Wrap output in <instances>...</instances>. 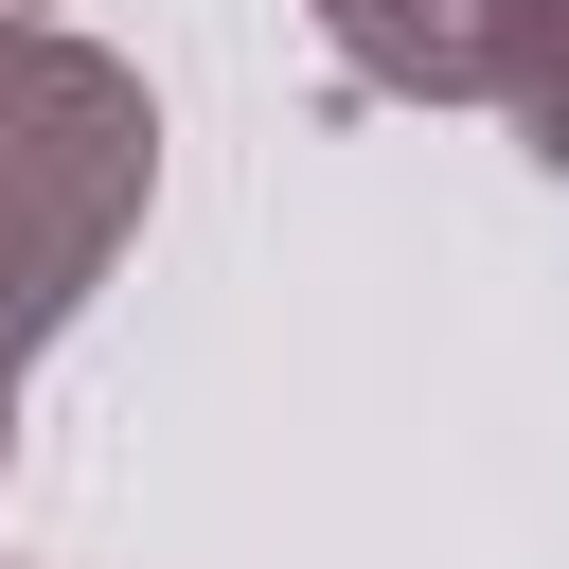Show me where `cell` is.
<instances>
[{"label":"cell","mask_w":569,"mask_h":569,"mask_svg":"<svg viewBox=\"0 0 569 569\" xmlns=\"http://www.w3.org/2000/svg\"><path fill=\"white\" fill-rule=\"evenodd\" d=\"M142 196H160L142 71L53 36V18H0V373H36L89 320V284L124 267Z\"/></svg>","instance_id":"cell-1"},{"label":"cell","mask_w":569,"mask_h":569,"mask_svg":"<svg viewBox=\"0 0 569 569\" xmlns=\"http://www.w3.org/2000/svg\"><path fill=\"white\" fill-rule=\"evenodd\" d=\"M320 53L391 107H498L533 178H569V0H302Z\"/></svg>","instance_id":"cell-2"},{"label":"cell","mask_w":569,"mask_h":569,"mask_svg":"<svg viewBox=\"0 0 569 569\" xmlns=\"http://www.w3.org/2000/svg\"><path fill=\"white\" fill-rule=\"evenodd\" d=\"M0 427H18V373H0Z\"/></svg>","instance_id":"cell-3"},{"label":"cell","mask_w":569,"mask_h":569,"mask_svg":"<svg viewBox=\"0 0 569 569\" xmlns=\"http://www.w3.org/2000/svg\"><path fill=\"white\" fill-rule=\"evenodd\" d=\"M0 18H36V0H0Z\"/></svg>","instance_id":"cell-4"},{"label":"cell","mask_w":569,"mask_h":569,"mask_svg":"<svg viewBox=\"0 0 569 569\" xmlns=\"http://www.w3.org/2000/svg\"><path fill=\"white\" fill-rule=\"evenodd\" d=\"M0 569H18V551H0Z\"/></svg>","instance_id":"cell-5"}]
</instances>
